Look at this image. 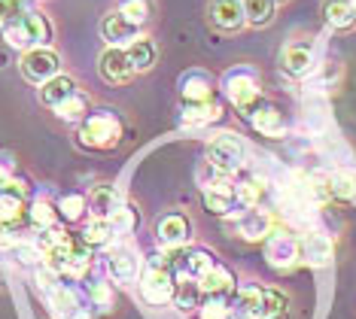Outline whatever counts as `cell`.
<instances>
[{
  "label": "cell",
  "mask_w": 356,
  "mask_h": 319,
  "mask_svg": "<svg viewBox=\"0 0 356 319\" xmlns=\"http://www.w3.org/2000/svg\"><path fill=\"white\" fill-rule=\"evenodd\" d=\"M222 88L229 95V101L234 104V110H241L244 116H253V113L262 106V85H259L256 70L250 67H234L222 76Z\"/></svg>",
  "instance_id": "cell-1"
},
{
  "label": "cell",
  "mask_w": 356,
  "mask_h": 319,
  "mask_svg": "<svg viewBox=\"0 0 356 319\" xmlns=\"http://www.w3.org/2000/svg\"><path fill=\"white\" fill-rule=\"evenodd\" d=\"M0 31H3V40L13 49H25V52L52 43V24L40 13H25L19 22L6 24V28H0Z\"/></svg>",
  "instance_id": "cell-2"
},
{
  "label": "cell",
  "mask_w": 356,
  "mask_h": 319,
  "mask_svg": "<svg viewBox=\"0 0 356 319\" xmlns=\"http://www.w3.org/2000/svg\"><path fill=\"white\" fill-rule=\"evenodd\" d=\"M119 140H122V122L107 110L92 113L79 125V143L88 146V149H113Z\"/></svg>",
  "instance_id": "cell-3"
},
{
  "label": "cell",
  "mask_w": 356,
  "mask_h": 319,
  "mask_svg": "<svg viewBox=\"0 0 356 319\" xmlns=\"http://www.w3.org/2000/svg\"><path fill=\"white\" fill-rule=\"evenodd\" d=\"M244 158H247V149L234 134H220L207 143V165L222 177L238 174L244 167Z\"/></svg>",
  "instance_id": "cell-4"
},
{
  "label": "cell",
  "mask_w": 356,
  "mask_h": 319,
  "mask_svg": "<svg viewBox=\"0 0 356 319\" xmlns=\"http://www.w3.org/2000/svg\"><path fill=\"white\" fill-rule=\"evenodd\" d=\"M58 70H61V58L49 46L28 49V52L22 55V73H25V79H31V83H37V85H43V83H49L52 76H58Z\"/></svg>",
  "instance_id": "cell-5"
},
{
  "label": "cell",
  "mask_w": 356,
  "mask_h": 319,
  "mask_svg": "<svg viewBox=\"0 0 356 319\" xmlns=\"http://www.w3.org/2000/svg\"><path fill=\"white\" fill-rule=\"evenodd\" d=\"M174 289H177V280L171 277V268H156V265L147 268V274L140 280V292L149 304H168V301H174Z\"/></svg>",
  "instance_id": "cell-6"
},
{
  "label": "cell",
  "mask_w": 356,
  "mask_h": 319,
  "mask_svg": "<svg viewBox=\"0 0 356 319\" xmlns=\"http://www.w3.org/2000/svg\"><path fill=\"white\" fill-rule=\"evenodd\" d=\"M298 256H302V243H298L293 234H286V231L268 234V243H265V259H268V265L293 268Z\"/></svg>",
  "instance_id": "cell-7"
},
{
  "label": "cell",
  "mask_w": 356,
  "mask_h": 319,
  "mask_svg": "<svg viewBox=\"0 0 356 319\" xmlns=\"http://www.w3.org/2000/svg\"><path fill=\"white\" fill-rule=\"evenodd\" d=\"M238 186H232L229 179L216 177L213 183H204V207L216 216H229V213L238 207Z\"/></svg>",
  "instance_id": "cell-8"
},
{
  "label": "cell",
  "mask_w": 356,
  "mask_h": 319,
  "mask_svg": "<svg viewBox=\"0 0 356 319\" xmlns=\"http://www.w3.org/2000/svg\"><path fill=\"white\" fill-rule=\"evenodd\" d=\"M180 97L183 104H195V101H213L216 97V79L207 70H186L180 76Z\"/></svg>",
  "instance_id": "cell-9"
},
{
  "label": "cell",
  "mask_w": 356,
  "mask_h": 319,
  "mask_svg": "<svg viewBox=\"0 0 356 319\" xmlns=\"http://www.w3.org/2000/svg\"><path fill=\"white\" fill-rule=\"evenodd\" d=\"M98 70H101L104 83H110V85H122V83H128V79L134 76V67H131V61H128L122 46H110L107 52L101 55Z\"/></svg>",
  "instance_id": "cell-10"
},
{
  "label": "cell",
  "mask_w": 356,
  "mask_h": 319,
  "mask_svg": "<svg viewBox=\"0 0 356 319\" xmlns=\"http://www.w3.org/2000/svg\"><path fill=\"white\" fill-rule=\"evenodd\" d=\"M101 34L110 46L125 49L128 43H134V40L140 37V24L128 22L122 13H110V15H104V22H101Z\"/></svg>",
  "instance_id": "cell-11"
},
{
  "label": "cell",
  "mask_w": 356,
  "mask_h": 319,
  "mask_svg": "<svg viewBox=\"0 0 356 319\" xmlns=\"http://www.w3.org/2000/svg\"><path fill=\"white\" fill-rule=\"evenodd\" d=\"M210 22L222 31H238L247 24L244 0H210Z\"/></svg>",
  "instance_id": "cell-12"
},
{
  "label": "cell",
  "mask_w": 356,
  "mask_h": 319,
  "mask_svg": "<svg viewBox=\"0 0 356 319\" xmlns=\"http://www.w3.org/2000/svg\"><path fill=\"white\" fill-rule=\"evenodd\" d=\"M280 64L289 76H307L314 67H317V55H314L311 43H289L280 55Z\"/></svg>",
  "instance_id": "cell-13"
},
{
  "label": "cell",
  "mask_w": 356,
  "mask_h": 319,
  "mask_svg": "<svg viewBox=\"0 0 356 319\" xmlns=\"http://www.w3.org/2000/svg\"><path fill=\"white\" fill-rule=\"evenodd\" d=\"M238 234L247 237V240H262L265 234H271V216L259 207H247L244 213L238 216Z\"/></svg>",
  "instance_id": "cell-14"
},
{
  "label": "cell",
  "mask_w": 356,
  "mask_h": 319,
  "mask_svg": "<svg viewBox=\"0 0 356 319\" xmlns=\"http://www.w3.org/2000/svg\"><path fill=\"white\" fill-rule=\"evenodd\" d=\"M156 234L165 247H180L186 237H189V219H186L183 213H168V216L159 219Z\"/></svg>",
  "instance_id": "cell-15"
},
{
  "label": "cell",
  "mask_w": 356,
  "mask_h": 319,
  "mask_svg": "<svg viewBox=\"0 0 356 319\" xmlns=\"http://www.w3.org/2000/svg\"><path fill=\"white\" fill-rule=\"evenodd\" d=\"M250 122H253V128L259 131V134H265V137H283L286 134V119H283V113L277 110V106H271V104L259 106L253 116H250Z\"/></svg>",
  "instance_id": "cell-16"
},
{
  "label": "cell",
  "mask_w": 356,
  "mask_h": 319,
  "mask_svg": "<svg viewBox=\"0 0 356 319\" xmlns=\"http://www.w3.org/2000/svg\"><path fill=\"white\" fill-rule=\"evenodd\" d=\"M183 125H210V122L222 119V104L216 101H195V104H183Z\"/></svg>",
  "instance_id": "cell-17"
},
{
  "label": "cell",
  "mask_w": 356,
  "mask_h": 319,
  "mask_svg": "<svg viewBox=\"0 0 356 319\" xmlns=\"http://www.w3.org/2000/svg\"><path fill=\"white\" fill-rule=\"evenodd\" d=\"M198 286H201V292H207V295H225V292L234 289V274L225 265H216L213 261V265L198 277Z\"/></svg>",
  "instance_id": "cell-18"
},
{
  "label": "cell",
  "mask_w": 356,
  "mask_h": 319,
  "mask_svg": "<svg viewBox=\"0 0 356 319\" xmlns=\"http://www.w3.org/2000/svg\"><path fill=\"white\" fill-rule=\"evenodd\" d=\"M302 259L307 261V265H314V268L329 265V261H332V240H329L326 234H320V231L305 234V240H302Z\"/></svg>",
  "instance_id": "cell-19"
},
{
  "label": "cell",
  "mask_w": 356,
  "mask_h": 319,
  "mask_svg": "<svg viewBox=\"0 0 356 319\" xmlns=\"http://www.w3.org/2000/svg\"><path fill=\"white\" fill-rule=\"evenodd\" d=\"M74 95H76V83L70 76H61V73L58 76H52L49 83L40 85V101H43L46 106H52V110L58 104L67 101V97H74Z\"/></svg>",
  "instance_id": "cell-20"
},
{
  "label": "cell",
  "mask_w": 356,
  "mask_h": 319,
  "mask_svg": "<svg viewBox=\"0 0 356 319\" xmlns=\"http://www.w3.org/2000/svg\"><path fill=\"white\" fill-rule=\"evenodd\" d=\"M125 55H128V61H131L134 73H143V70H149L152 64H156L159 49H156V43H152V40L137 37L134 43H128V46H125Z\"/></svg>",
  "instance_id": "cell-21"
},
{
  "label": "cell",
  "mask_w": 356,
  "mask_h": 319,
  "mask_svg": "<svg viewBox=\"0 0 356 319\" xmlns=\"http://www.w3.org/2000/svg\"><path fill=\"white\" fill-rule=\"evenodd\" d=\"M323 15L335 31H347L356 24V10H353V0H326L323 3Z\"/></svg>",
  "instance_id": "cell-22"
},
{
  "label": "cell",
  "mask_w": 356,
  "mask_h": 319,
  "mask_svg": "<svg viewBox=\"0 0 356 319\" xmlns=\"http://www.w3.org/2000/svg\"><path fill=\"white\" fill-rule=\"evenodd\" d=\"M107 268H110V274L116 277L119 283H128V280H134L137 277V259H134V252H128V250H113L110 256H107Z\"/></svg>",
  "instance_id": "cell-23"
},
{
  "label": "cell",
  "mask_w": 356,
  "mask_h": 319,
  "mask_svg": "<svg viewBox=\"0 0 356 319\" xmlns=\"http://www.w3.org/2000/svg\"><path fill=\"white\" fill-rule=\"evenodd\" d=\"M262 286H244V289L238 292V301H234V316L238 319H259V304H262Z\"/></svg>",
  "instance_id": "cell-24"
},
{
  "label": "cell",
  "mask_w": 356,
  "mask_h": 319,
  "mask_svg": "<svg viewBox=\"0 0 356 319\" xmlns=\"http://www.w3.org/2000/svg\"><path fill=\"white\" fill-rule=\"evenodd\" d=\"M92 213L95 216H101V219H110L113 213H116L119 207H122V201H119V195L113 186H95L92 189Z\"/></svg>",
  "instance_id": "cell-25"
},
{
  "label": "cell",
  "mask_w": 356,
  "mask_h": 319,
  "mask_svg": "<svg viewBox=\"0 0 356 319\" xmlns=\"http://www.w3.org/2000/svg\"><path fill=\"white\" fill-rule=\"evenodd\" d=\"M25 216V198L0 189V228H15Z\"/></svg>",
  "instance_id": "cell-26"
},
{
  "label": "cell",
  "mask_w": 356,
  "mask_h": 319,
  "mask_svg": "<svg viewBox=\"0 0 356 319\" xmlns=\"http://www.w3.org/2000/svg\"><path fill=\"white\" fill-rule=\"evenodd\" d=\"M289 310V301L277 289H265L262 292V304H259V319H283Z\"/></svg>",
  "instance_id": "cell-27"
},
{
  "label": "cell",
  "mask_w": 356,
  "mask_h": 319,
  "mask_svg": "<svg viewBox=\"0 0 356 319\" xmlns=\"http://www.w3.org/2000/svg\"><path fill=\"white\" fill-rule=\"evenodd\" d=\"M198 292H201V286H198L195 277H183V280H177V289H174L177 307H180V310H195V307H201Z\"/></svg>",
  "instance_id": "cell-28"
},
{
  "label": "cell",
  "mask_w": 356,
  "mask_h": 319,
  "mask_svg": "<svg viewBox=\"0 0 356 319\" xmlns=\"http://www.w3.org/2000/svg\"><path fill=\"white\" fill-rule=\"evenodd\" d=\"M274 0H244V13L247 22L256 24V28H265V24L274 22Z\"/></svg>",
  "instance_id": "cell-29"
},
{
  "label": "cell",
  "mask_w": 356,
  "mask_h": 319,
  "mask_svg": "<svg viewBox=\"0 0 356 319\" xmlns=\"http://www.w3.org/2000/svg\"><path fill=\"white\" fill-rule=\"evenodd\" d=\"M55 113H58V119H64V122H83L88 116V97L76 92L74 97H67L64 104L55 106Z\"/></svg>",
  "instance_id": "cell-30"
},
{
  "label": "cell",
  "mask_w": 356,
  "mask_h": 319,
  "mask_svg": "<svg viewBox=\"0 0 356 319\" xmlns=\"http://www.w3.org/2000/svg\"><path fill=\"white\" fill-rule=\"evenodd\" d=\"M113 234H116V231H113V222H110V219H101V216H95L92 222L86 225V231H83V240L88 243V247H104V243H107Z\"/></svg>",
  "instance_id": "cell-31"
},
{
  "label": "cell",
  "mask_w": 356,
  "mask_h": 319,
  "mask_svg": "<svg viewBox=\"0 0 356 319\" xmlns=\"http://www.w3.org/2000/svg\"><path fill=\"white\" fill-rule=\"evenodd\" d=\"M326 183H329V195H335V198H341V201L356 198V177L347 174V170H335Z\"/></svg>",
  "instance_id": "cell-32"
},
{
  "label": "cell",
  "mask_w": 356,
  "mask_h": 319,
  "mask_svg": "<svg viewBox=\"0 0 356 319\" xmlns=\"http://www.w3.org/2000/svg\"><path fill=\"white\" fill-rule=\"evenodd\" d=\"M116 13H122L128 22H134V24L143 28V22L149 19V0H119Z\"/></svg>",
  "instance_id": "cell-33"
},
{
  "label": "cell",
  "mask_w": 356,
  "mask_h": 319,
  "mask_svg": "<svg viewBox=\"0 0 356 319\" xmlns=\"http://www.w3.org/2000/svg\"><path fill=\"white\" fill-rule=\"evenodd\" d=\"M265 195V183L262 179H244V183L238 186V201L244 204V207H259V201H262Z\"/></svg>",
  "instance_id": "cell-34"
},
{
  "label": "cell",
  "mask_w": 356,
  "mask_h": 319,
  "mask_svg": "<svg viewBox=\"0 0 356 319\" xmlns=\"http://www.w3.org/2000/svg\"><path fill=\"white\" fill-rule=\"evenodd\" d=\"M198 313H201V319H229L232 316V307L225 304L222 295H210L207 301H201Z\"/></svg>",
  "instance_id": "cell-35"
},
{
  "label": "cell",
  "mask_w": 356,
  "mask_h": 319,
  "mask_svg": "<svg viewBox=\"0 0 356 319\" xmlns=\"http://www.w3.org/2000/svg\"><path fill=\"white\" fill-rule=\"evenodd\" d=\"M28 10V0H0V28H6V24L19 22Z\"/></svg>",
  "instance_id": "cell-36"
},
{
  "label": "cell",
  "mask_w": 356,
  "mask_h": 319,
  "mask_svg": "<svg viewBox=\"0 0 356 319\" xmlns=\"http://www.w3.org/2000/svg\"><path fill=\"white\" fill-rule=\"evenodd\" d=\"M58 210H61V216L67 219V222H76V219H83V213H86V198L83 195H64Z\"/></svg>",
  "instance_id": "cell-37"
},
{
  "label": "cell",
  "mask_w": 356,
  "mask_h": 319,
  "mask_svg": "<svg viewBox=\"0 0 356 319\" xmlns=\"http://www.w3.org/2000/svg\"><path fill=\"white\" fill-rule=\"evenodd\" d=\"M31 222L37 228H52L55 225V207L49 201H34V207H31Z\"/></svg>",
  "instance_id": "cell-38"
},
{
  "label": "cell",
  "mask_w": 356,
  "mask_h": 319,
  "mask_svg": "<svg viewBox=\"0 0 356 319\" xmlns=\"http://www.w3.org/2000/svg\"><path fill=\"white\" fill-rule=\"evenodd\" d=\"M110 222H113V231H116V234H128V231H131V228H134L137 216H134V210L119 207V210L110 216Z\"/></svg>",
  "instance_id": "cell-39"
},
{
  "label": "cell",
  "mask_w": 356,
  "mask_h": 319,
  "mask_svg": "<svg viewBox=\"0 0 356 319\" xmlns=\"http://www.w3.org/2000/svg\"><path fill=\"white\" fill-rule=\"evenodd\" d=\"M49 295H52V304L58 310H64V313H74V310H76V295L70 289L55 286V289H49Z\"/></svg>",
  "instance_id": "cell-40"
},
{
  "label": "cell",
  "mask_w": 356,
  "mask_h": 319,
  "mask_svg": "<svg viewBox=\"0 0 356 319\" xmlns=\"http://www.w3.org/2000/svg\"><path fill=\"white\" fill-rule=\"evenodd\" d=\"M95 301H98V307H104V310L113 304V292H110L107 283H98V286H95Z\"/></svg>",
  "instance_id": "cell-41"
},
{
  "label": "cell",
  "mask_w": 356,
  "mask_h": 319,
  "mask_svg": "<svg viewBox=\"0 0 356 319\" xmlns=\"http://www.w3.org/2000/svg\"><path fill=\"white\" fill-rule=\"evenodd\" d=\"M6 179H10V167H6V165H3V161H0V186H3V183H6Z\"/></svg>",
  "instance_id": "cell-42"
},
{
  "label": "cell",
  "mask_w": 356,
  "mask_h": 319,
  "mask_svg": "<svg viewBox=\"0 0 356 319\" xmlns=\"http://www.w3.org/2000/svg\"><path fill=\"white\" fill-rule=\"evenodd\" d=\"M353 10H356V0H353Z\"/></svg>",
  "instance_id": "cell-43"
},
{
  "label": "cell",
  "mask_w": 356,
  "mask_h": 319,
  "mask_svg": "<svg viewBox=\"0 0 356 319\" xmlns=\"http://www.w3.org/2000/svg\"><path fill=\"white\" fill-rule=\"evenodd\" d=\"M274 3H280V0H274Z\"/></svg>",
  "instance_id": "cell-44"
}]
</instances>
